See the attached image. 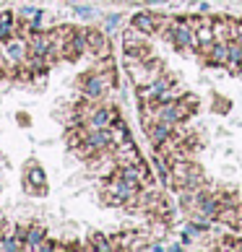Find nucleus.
Segmentation results:
<instances>
[{
    "label": "nucleus",
    "mask_w": 242,
    "mask_h": 252,
    "mask_svg": "<svg viewBox=\"0 0 242 252\" xmlns=\"http://www.w3.org/2000/svg\"><path fill=\"white\" fill-rule=\"evenodd\" d=\"M115 86H117L115 68H104V70L91 68L78 78V91L83 94V99H91V101H102L109 91H115Z\"/></svg>",
    "instance_id": "nucleus-1"
},
{
    "label": "nucleus",
    "mask_w": 242,
    "mask_h": 252,
    "mask_svg": "<svg viewBox=\"0 0 242 252\" xmlns=\"http://www.w3.org/2000/svg\"><path fill=\"white\" fill-rule=\"evenodd\" d=\"M170 185L174 192L180 188H201V185H206V177H203V169L190 156H185L170 164Z\"/></svg>",
    "instance_id": "nucleus-2"
},
{
    "label": "nucleus",
    "mask_w": 242,
    "mask_h": 252,
    "mask_svg": "<svg viewBox=\"0 0 242 252\" xmlns=\"http://www.w3.org/2000/svg\"><path fill=\"white\" fill-rule=\"evenodd\" d=\"M123 65H125V73L130 76V83L136 89H143L148 86L151 81H156L162 76V60H156L154 55L151 58H123Z\"/></svg>",
    "instance_id": "nucleus-3"
},
{
    "label": "nucleus",
    "mask_w": 242,
    "mask_h": 252,
    "mask_svg": "<svg viewBox=\"0 0 242 252\" xmlns=\"http://www.w3.org/2000/svg\"><path fill=\"white\" fill-rule=\"evenodd\" d=\"M138 190H141L138 185H130L117 174H109L102 180V198H104L107 205H120V208H125V205L138 195Z\"/></svg>",
    "instance_id": "nucleus-4"
},
{
    "label": "nucleus",
    "mask_w": 242,
    "mask_h": 252,
    "mask_svg": "<svg viewBox=\"0 0 242 252\" xmlns=\"http://www.w3.org/2000/svg\"><path fill=\"white\" fill-rule=\"evenodd\" d=\"M170 42L174 44L177 52H185V55L198 52V36H195V29L188 24V18H177V21H174Z\"/></svg>",
    "instance_id": "nucleus-5"
},
{
    "label": "nucleus",
    "mask_w": 242,
    "mask_h": 252,
    "mask_svg": "<svg viewBox=\"0 0 242 252\" xmlns=\"http://www.w3.org/2000/svg\"><path fill=\"white\" fill-rule=\"evenodd\" d=\"M174 76H170V73H162L156 81H151L148 86H143V89H138V101L141 104H154V101H164V96H167V91H170L172 86H174Z\"/></svg>",
    "instance_id": "nucleus-6"
},
{
    "label": "nucleus",
    "mask_w": 242,
    "mask_h": 252,
    "mask_svg": "<svg viewBox=\"0 0 242 252\" xmlns=\"http://www.w3.org/2000/svg\"><path fill=\"white\" fill-rule=\"evenodd\" d=\"M0 50H3V55L8 58V63H11L13 68L24 65L26 58H29V42H26V36H21V34H13V36H8V39H3L0 42Z\"/></svg>",
    "instance_id": "nucleus-7"
},
{
    "label": "nucleus",
    "mask_w": 242,
    "mask_h": 252,
    "mask_svg": "<svg viewBox=\"0 0 242 252\" xmlns=\"http://www.w3.org/2000/svg\"><path fill=\"white\" fill-rule=\"evenodd\" d=\"M24 190L29 195H47V177L36 161H26L24 166Z\"/></svg>",
    "instance_id": "nucleus-8"
},
{
    "label": "nucleus",
    "mask_w": 242,
    "mask_h": 252,
    "mask_svg": "<svg viewBox=\"0 0 242 252\" xmlns=\"http://www.w3.org/2000/svg\"><path fill=\"white\" fill-rule=\"evenodd\" d=\"M83 34H86V55L89 58H109V39L104 29H83Z\"/></svg>",
    "instance_id": "nucleus-9"
},
{
    "label": "nucleus",
    "mask_w": 242,
    "mask_h": 252,
    "mask_svg": "<svg viewBox=\"0 0 242 252\" xmlns=\"http://www.w3.org/2000/svg\"><path fill=\"white\" fill-rule=\"evenodd\" d=\"M112 156H115L117 166H130V164H138V161L143 158L133 138H125L123 143H117V146L112 148Z\"/></svg>",
    "instance_id": "nucleus-10"
},
{
    "label": "nucleus",
    "mask_w": 242,
    "mask_h": 252,
    "mask_svg": "<svg viewBox=\"0 0 242 252\" xmlns=\"http://www.w3.org/2000/svg\"><path fill=\"white\" fill-rule=\"evenodd\" d=\"M115 117H120V112H115L112 107H104V104H97L94 112L89 115V120L83 125H86L89 130H99V127H109L115 123Z\"/></svg>",
    "instance_id": "nucleus-11"
},
{
    "label": "nucleus",
    "mask_w": 242,
    "mask_h": 252,
    "mask_svg": "<svg viewBox=\"0 0 242 252\" xmlns=\"http://www.w3.org/2000/svg\"><path fill=\"white\" fill-rule=\"evenodd\" d=\"M172 130H174V125H170V123H162V120H156V123L151 125V127H146V135H148V143H151L154 148H159L167 138L172 135Z\"/></svg>",
    "instance_id": "nucleus-12"
},
{
    "label": "nucleus",
    "mask_w": 242,
    "mask_h": 252,
    "mask_svg": "<svg viewBox=\"0 0 242 252\" xmlns=\"http://www.w3.org/2000/svg\"><path fill=\"white\" fill-rule=\"evenodd\" d=\"M130 24H133L138 32L148 34V36H154V34H156V13H151V11H141V13H136L133 18H130Z\"/></svg>",
    "instance_id": "nucleus-13"
},
{
    "label": "nucleus",
    "mask_w": 242,
    "mask_h": 252,
    "mask_svg": "<svg viewBox=\"0 0 242 252\" xmlns=\"http://www.w3.org/2000/svg\"><path fill=\"white\" fill-rule=\"evenodd\" d=\"M182 239L188 242V245H198V242L208 239V231H206V226H201L198 221L190 219V223H185V226H182Z\"/></svg>",
    "instance_id": "nucleus-14"
},
{
    "label": "nucleus",
    "mask_w": 242,
    "mask_h": 252,
    "mask_svg": "<svg viewBox=\"0 0 242 252\" xmlns=\"http://www.w3.org/2000/svg\"><path fill=\"white\" fill-rule=\"evenodd\" d=\"M229 60V42H213V47L208 52L206 63L208 65H216V68H224Z\"/></svg>",
    "instance_id": "nucleus-15"
},
{
    "label": "nucleus",
    "mask_w": 242,
    "mask_h": 252,
    "mask_svg": "<svg viewBox=\"0 0 242 252\" xmlns=\"http://www.w3.org/2000/svg\"><path fill=\"white\" fill-rule=\"evenodd\" d=\"M47 237V231H44L42 223H32V226H26V237H24V250H39L42 239Z\"/></svg>",
    "instance_id": "nucleus-16"
},
{
    "label": "nucleus",
    "mask_w": 242,
    "mask_h": 252,
    "mask_svg": "<svg viewBox=\"0 0 242 252\" xmlns=\"http://www.w3.org/2000/svg\"><path fill=\"white\" fill-rule=\"evenodd\" d=\"M16 26H18V18L11 11H3L0 13V42L8 39V36L16 34Z\"/></svg>",
    "instance_id": "nucleus-17"
},
{
    "label": "nucleus",
    "mask_w": 242,
    "mask_h": 252,
    "mask_svg": "<svg viewBox=\"0 0 242 252\" xmlns=\"http://www.w3.org/2000/svg\"><path fill=\"white\" fill-rule=\"evenodd\" d=\"M109 133H112V148H115L117 143H123L125 138H130V130H128V125H125L123 117H115V123L109 125Z\"/></svg>",
    "instance_id": "nucleus-18"
},
{
    "label": "nucleus",
    "mask_w": 242,
    "mask_h": 252,
    "mask_svg": "<svg viewBox=\"0 0 242 252\" xmlns=\"http://www.w3.org/2000/svg\"><path fill=\"white\" fill-rule=\"evenodd\" d=\"M211 29H213L216 42H229V18H213Z\"/></svg>",
    "instance_id": "nucleus-19"
},
{
    "label": "nucleus",
    "mask_w": 242,
    "mask_h": 252,
    "mask_svg": "<svg viewBox=\"0 0 242 252\" xmlns=\"http://www.w3.org/2000/svg\"><path fill=\"white\" fill-rule=\"evenodd\" d=\"M89 242H91V247H94V250H102V252H109V250H112V242H109V237L99 234V231H91Z\"/></svg>",
    "instance_id": "nucleus-20"
},
{
    "label": "nucleus",
    "mask_w": 242,
    "mask_h": 252,
    "mask_svg": "<svg viewBox=\"0 0 242 252\" xmlns=\"http://www.w3.org/2000/svg\"><path fill=\"white\" fill-rule=\"evenodd\" d=\"M229 109H232V101L229 99L213 96V112H216V115H229Z\"/></svg>",
    "instance_id": "nucleus-21"
},
{
    "label": "nucleus",
    "mask_w": 242,
    "mask_h": 252,
    "mask_svg": "<svg viewBox=\"0 0 242 252\" xmlns=\"http://www.w3.org/2000/svg\"><path fill=\"white\" fill-rule=\"evenodd\" d=\"M16 123L21 125V127H29L32 125V117L26 115V112H18V117H16Z\"/></svg>",
    "instance_id": "nucleus-22"
},
{
    "label": "nucleus",
    "mask_w": 242,
    "mask_h": 252,
    "mask_svg": "<svg viewBox=\"0 0 242 252\" xmlns=\"http://www.w3.org/2000/svg\"><path fill=\"white\" fill-rule=\"evenodd\" d=\"M76 13H78L81 18H91V16H94V11H91L89 5H76Z\"/></svg>",
    "instance_id": "nucleus-23"
},
{
    "label": "nucleus",
    "mask_w": 242,
    "mask_h": 252,
    "mask_svg": "<svg viewBox=\"0 0 242 252\" xmlns=\"http://www.w3.org/2000/svg\"><path fill=\"white\" fill-rule=\"evenodd\" d=\"M117 24H120V16H115V13H112V16H107V21H104V32H107V29H115Z\"/></svg>",
    "instance_id": "nucleus-24"
}]
</instances>
